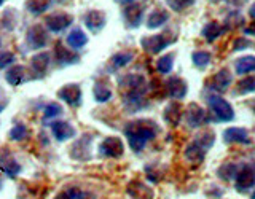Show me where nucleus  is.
<instances>
[{
  "instance_id": "nucleus-16",
  "label": "nucleus",
  "mask_w": 255,
  "mask_h": 199,
  "mask_svg": "<svg viewBox=\"0 0 255 199\" xmlns=\"http://www.w3.org/2000/svg\"><path fill=\"white\" fill-rule=\"evenodd\" d=\"M54 61L59 64V66H72V64H77L80 61V56L74 51L64 48L61 42L56 43L54 46Z\"/></svg>"
},
{
  "instance_id": "nucleus-8",
  "label": "nucleus",
  "mask_w": 255,
  "mask_h": 199,
  "mask_svg": "<svg viewBox=\"0 0 255 199\" xmlns=\"http://www.w3.org/2000/svg\"><path fill=\"white\" fill-rule=\"evenodd\" d=\"M99 153L106 158H120L125 153L123 140L118 137H107L99 145Z\"/></svg>"
},
{
  "instance_id": "nucleus-30",
  "label": "nucleus",
  "mask_w": 255,
  "mask_h": 199,
  "mask_svg": "<svg viewBox=\"0 0 255 199\" xmlns=\"http://www.w3.org/2000/svg\"><path fill=\"white\" fill-rule=\"evenodd\" d=\"M223 32H225V26H220L219 22L212 21L203 29V37L211 43V42H214V40H217Z\"/></svg>"
},
{
  "instance_id": "nucleus-21",
  "label": "nucleus",
  "mask_w": 255,
  "mask_h": 199,
  "mask_svg": "<svg viewBox=\"0 0 255 199\" xmlns=\"http://www.w3.org/2000/svg\"><path fill=\"white\" fill-rule=\"evenodd\" d=\"M26 67L24 66H19V64H13V66L6 70L5 74V80L8 83H10L11 86H18L21 85L24 80H26Z\"/></svg>"
},
{
  "instance_id": "nucleus-31",
  "label": "nucleus",
  "mask_w": 255,
  "mask_h": 199,
  "mask_svg": "<svg viewBox=\"0 0 255 199\" xmlns=\"http://www.w3.org/2000/svg\"><path fill=\"white\" fill-rule=\"evenodd\" d=\"M93 94H94L96 102H99V103H106L107 100L112 99V90L104 82H98L94 85Z\"/></svg>"
},
{
  "instance_id": "nucleus-4",
  "label": "nucleus",
  "mask_w": 255,
  "mask_h": 199,
  "mask_svg": "<svg viewBox=\"0 0 255 199\" xmlns=\"http://www.w3.org/2000/svg\"><path fill=\"white\" fill-rule=\"evenodd\" d=\"M74 22V16L64 11H58V13H51L45 18V26L50 32H54V34H59L64 29H67L69 26H72Z\"/></svg>"
},
{
  "instance_id": "nucleus-18",
  "label": "nucleus",
  "mask_w": 255,
  "mask_h": 199,
  "mask_svg": "<svg viewBox=\"0 0 255 199\" xmlns=\"http://www.w3.org/2000/svg\"><path fill=\"white\" fill-rule=\"evenodd\" d=\"M51 132L54 135V139L59 142L69 140L72 137H75V134H77L75 127L67 121H54L51 124Z\"/></svg>"
},
{
  "instance_id": "nucleus-23",
  "label": "nucleus",
  "mask_w": 255,
  "mask_h": 199,
  "mask_svg": "<svg viewBox=\"0 0 255 199\" xmlns=\"http://www.w3.org/2000/svg\"><path fill=\"white\" fill-rule=\"evenodd\" d=\"M207 153V150L203 148L199 143H196L195 140L190 143V145L185 148V158H187V161L190 163H193V164H199V163H203V159Z\"/></svg>"
},
{
  "instance_id": "nucleus-43",
  "label": "nucleus",
  "mask_w": 255,
  "mask_h": 199,
  "mask_svg": "<svg viewBox=\"0 0 255 199\" xmlns=\"http://www.w3.org/2000/svg\"><path fill=\"white\" fill-rule=\"evenodd\" d=\"M252 42H249L247 38H238L235 42V51H241L244 48H251Z\"/></svg>"
},
{
  "instance_id": "nucleus-5",
  "label": "nucleus",
  "mask_w": 255,
  "mask_h": 199,
  "mask_svg": "<svg viewBox=\"0 0 255 199\" xmlns=\"http://www.w3.org/2000/svg\"><path fill=\"white\" fill-rule=\"evenodd\" d=\"M26 43L32 50H42L48 43V32L42 24H34L26 34Z\"/></svg>"
},
{
  "instance_id": "nucleus-41",
  "label": "nucleus",
  "mask_w": 255,
  "mask_h": 199,
  "mask_svg": "<svg viewBox=\"0 0 255 199\" xmlns=\"http://www.w3.org/2000/svg\"><path fill=\"white\" fill-rule=\"evenodd\" d=\"M16 61V56L11 51H2L0 53V69L11 67Z\"/></svg>"
},
{
  "instance_id": "nucleus-51",
  "label": "nucleus",
  "mask_w": 255,
  "mask_h": 199,
  "mask_svg": "<svg viewBox=\"0 0 255 199\" xmlns=\"http://www.w3.org/2000/svg\"><path fill=\"white\" fill-rule=\"evenodd\" d=\"M59 2H67V0H59Z\"/></svg>"
},
{
  "instance_id": "nucleus-24",
  "label": "nucleus",
  "mask_w": 255,
  "mask_h": 199,
  "mask_svg": "<svg viewBox=\"0 0 255 199\" xmlns=\"http://www.w3.org/2000/svg\"><path fill=\"white\" fill-rule=\"evenodd\" d=\"M169 21V13L166 10H161V8H156L153 10L147 18V27L148 29H158L164 26V24Z\"/></svg>"
},
{
  "instance_id": "nucleus-7",
  "label": "nucleus",
  "mask_w": 255,
  "mask_h": 199,
  "mask_svg": "<svg viewBox=\"0 0 255 199\" xmlns=\"http://www.w3.org/2000/svg\"><path fill=\"white\" fill-rule=\"evenodd\" d=\"M58 98L70 107H78L80 103H82V88L77 83L66 85L59 90Z\"/></svg>"
},
{
  "instance_id": "nucleus-17",
  "label": "nucleus",
  "mask_w": 255,
  "mask_h": 199,
  "mask_svg": "<svg viewBox=\"0 0 255 199\" xmlns=\"http://www.w3.org/2000/svg\"><path fill=\"white\" fill-rule=\"evenodd\" d=\"M231 82H233V77H231L230 70L228 69H222L211 80V91H215V93L227 91L230 88V85H231Z\"/></svg>"
},
{
  "instance_id": "nucleus-39",
  "label": "nucleus",
  "mask_w": 255,
  "mask_h": 199,
  "mask_svg": "<svg viewBox=\"0 0 255 199\" xmlns=\"http://www.w3.org/2000/svg\"><path fill=\"white\" fill-rule=\"evenodd\" d=\"M59 115H62V107L59 105L58 102H50L43 110V118L45 119H51V118H56Z\"/></svg>"
},
{
  "instance_id": "nucleus-1",
  "label": "nucleus",
  "mask_w": 255,
  "mask_h": 199,
  "mask_svg": "<svg viewBox=\"0 0 255 199\" xmlns=\"http://www.w3.org/2000/svg\"><path fill=\"white\" fill-rule=\"evenodd\" d=\"M156 134L158 124L151 119H135L125 127V135L134 153H140L147 143L156 137Z\"/></svg>"
},
{
  "instance_id": "nucleus-10",
  "label": "nucleus",
  "mask_w": 255,
  "mask_h": 199,
  "mask_svg": "<svg viewBox=\"0 0 255 199\" xmlns=\"http://www.w3.org/2000/svg\"><path fill=\"white\" fill-rule=\"evenodd\" d=\"M51 66V54L42 51V53H37L34 58L30 59V69L34 72V75L37 78H42L46 75L48 69Z\"/></svg>"
},
{
  "instance_id": "nucleus-48",
  "label": "nucleus",
  "mask_w": 255,
  "mask_h": 199,
  "mask_svg": "<svg viewBox=\"0 0 255 199\" xmlns=\"http://www.w3.org/2000/svg\"><path fill=\"white\" fill-rule=\"evenodd\" d=\"M5 108V102H2V100H0V111H2Z\"/></svg>"
},
{
  "instance_id": "nucleus-12",
  "label": "nucleus",
  "mask_w": 255,
  "mask_h": 199,
  "mask_svg": "<svg viewBox=\"0 0 255 199\" xmlns=\"http://www.w3.org/2000/svg\"><path fill=\"white\" fill-rule=\"evenodd\" d=\"M166 90H167V94H169L172 99L182 100L188 93V86L185 83V80H182L180 77L174 75L166 82Z\"/></svg>"
},
{
  "instance_id": "nucleus-14",
  "label": "nucleus",
  "mask_w": 255,
  "mask_h": 199,
  "mask_svg": "<svg viewBox=\"0 0 255 199\" xmlns=\"http://www.w3.org/2000/svg\"><path fill=\"white\" fill-rule=\"evenodd\" d=\"M185 119L190 127H201L207 121V116L206 111L198 103H190L185 111Z\"/></svg>"
},
{
  "instance_id": "nucleus-28",
  "label": "nucleus",
  "mask_w": 255,
  "mask_h": 199,
  "mask_svg": "<svg viewBox=\"0 0 255 199\" xmlns=\"http://www.w3.org/2000/svg\"><path fill=\"white\" fill-rule=\"evenodd\" d=\"M128 193H129L132 199H153L151 190L140 182H134L132 185L128 188Z\"/></svg>"
},
{
  "instance_id": "nucleus-19",
  "label": "nucleus",
  "mask_w": 255,
  "mask_h": 199,
  "mask_svg": "<svg viewBox=\"0 0 255 199\" xmlns=\"http://www.w3.org/2000/svg\"><path fill=\"white\" fill-rule=\"evenodd\" d=\"M118 85L123 88L125 91H131V90H143V88H147V82L145 78L142 75H125L123 78L118 80Z\"/></svg>"
},
{
  "instance_id": "nucleus-32",
  "label": "nucleus",
  "mask_w": 255,
  "mask_h": 199,
  "mask_svg": "<svg viewBox=\"0 0 255 199\" xmlns=\"http://www.w3.org/2000/svg\"><path fill=\"white\" fill-rule=\"evenodd\" d=\"M255 93V75L252 77H244L238 82L236 85V96H246V94H251Z\"/></svg>"
},
{
  "instance_id": "nucleus-6",
  "label": "nucleus",
  "mask_w": 255,
  "mask_h": 199,
  "mask_svg": "<svg viewBox=\"0 0 255 199\" xmlns=\"http://www.w3.org/2000/svg\"><path fill=\"white\" fill-rule=\"evenodd\" d=\"M172 42L167 40L164 35H151V37H142L140 40V46L142 50L148 53V54H158L163 50H166Z\"/></svg>"
},
{
  "instance_id": "nucleus-44",
  "label": "nucleus",
  "mask_w": 255,
  "mask_h": 199,
  "mask_svg": "<svg viewBox=\"0 0 255 199\" xmlns=\"http://www.w3.org/2000/svg\"><path fill=\"white\" fill-rule=\"evenodd\" d=\"M244 32L247 35H251V37H255V24H251L249 27H246L244 29Z\"/></svg>"
},
{
  "instance_id": "nucleus-9",
  "label": "nucleus",
  "mask_w": 255,
  "mask_h": 199,
  "mask_svg": "<svg viewBox=\"0 0 255 199\" xmlns=\"http://www.w3.org/2000/svg\"><path fill=\"white\" fill-rule=\"evenodd\" d=\"M142 18H143V6L142 5H139L137 2L126 5V8L123 10V21L126 24V27H129V29L139 27L142 22Z\"/></svg>"
},
{
  "instance_id": "nucleus-46",
  "label": "nucleus",
  "mask_w": 255,
  "mask_h": 199,
  "mask_svg": "<svg viewBox=\"0 0 255 199\" xmlns=\"http://www.w3.org/2000/svg\"><path fill=\"white\" fill-rule=\"evenodd\" d=\"M249 13H251V18H254V19H255V3L251 6V11H249Z\"/></svg>"
},
{
  "instance_id": "nucleus-25",
  "label": "nucleus",
  "mask_w": 255,
  "mask_h": 199,
  "mask_svg": "<svg viewBox=\"0 0 255 199\" xmlns=\"http://www.w3.org/2000/svg\"><path fill=\"white\" fill-rule=\"evenodd\" d=\"M235 67H236V74L238 75H247V74H252L255 72V56H241L238 58L235 62Z\"/></svg>"
},
{
  "instance_id": "nucleus-35",
  "label": "nucleus",
  "mask_w": 255,
  "mask_h": 199,
  "mask_svg": "<svg viewBox=\"0 0 255 199\" xmlns=\"http://www.w3.org/2000/svg\"><path fill=\"white\" fill-rule=\"evenodd\" d=\"M191 59H193V64H195L196 69L204 70L211 64L212 56H211V53H207V51H195L193 54H191Z\"/></svg>"
},
{
  "instance_id": "nucleus-42",
  "label": "nucleus",
  "mask_w": 255,
  "mask_h": 199,
  "mask_svg": "<svg viewBox=\"0 0 255 199\" xmlns=\"http://www.w3.org/2000/svg\"><path fill=\"white\" fill-rule=\"evenodd\" d=\"M2 26H5L6 30H11L14 26V14L13 10H6L2 16Z\"/></svg>"
},
{
  "instance_id": "nucleus-2",
  "label": "nucleus",
  "mask_w": 255,
  "mask_h": 199,
  "mask_svg": "<svg viewBox=\"0 0 255 199\" xmlns=\"http://www.w3.org/2000/svg\"><path fill=\"white\" fill-rule=\"evenodd\" d=\"M207 105H209L212 115L215 116L217 121L228 123L235 119V110L230 105V102L225 100L219 94H211L207 96Z\"/></svg>"
},
{
  "instance_id": "nucleus-37",
  "label": "nucleus",
  "mask_w": 255,
  "mask_h": 199,
  "mask_svg": "<svg viewBox=\"0 0 255 199\" xmlns=\"http://www.w3.org/2000/svg\"><path fill=\"white\" fill-rule=\"evenodd\" d=\"M166 3L172 11L180 13V11L187 10V8H190L191 5H193L195 0H166Z\"/></svg>"
},
{
  "instance_id": "nucleus-47",
  "label": "nucleus",
  "mask_w": 255,
  "mask_h": 199,
  "mask_svg": "<svg viewBox=\"0 0 255 199\" xmlns=\"http://www.w3.org/2000/svg\"><path fill=\"white\" fill-rule=\"evenodd\" d=\"M249 107H251V110H252V111H254V113H255V99L249 102Z\"/></svg>"
},
{
  "instance_id": "nucleus-45",
  "label": "nucleus",
  "mask_w": 255,
  "mask_h": 199,
  "mask_svg": "<svg viewBox=\"0 0 255 199\" xmlns=\"http://www.w3.org/2000/svg\"><path fill=\"white\" fill-rule=\"evenodd\" d=\"M115 2L120 5H129V3H135L137 0H115Z\"/></svg>"
},
{
  "instance_id": "nucleus-20",
  "label": "nucleus",
  "mask_w": 255,
  "mask_h": 199,
  "mask_svg": "<svg viewBox=\"0 0 255 199\" xmlns=\"http://www.w3.org/2000/svg\"><path fill=\"white\" fill-rule=\"evenodd\" d=\"M0 169L8 177H16L21 172V166L16 163V159L10 153H3L0 155Z\"/></svg>"
},
{
  "instance_id": "nucleus-11",
  "label": "nucleus",
  "mask_w": 255,
  "mask_h": 199,
  "mask_svg": "<svg viewBox=\"0 0 255 199\" xmlns=\"http://www.w3.org/2000/svg\"><path fill=\"white\" fill-rule=\"evenodd\" d=\"M222 137L225 143H241V145H249L251 143L249 132L244 127H227Z\"/></svg>"
},
{
  "instance_id": "nucleus-49",
  "label": "nucleus",
  "mask_w": 255,
  "mask_h": 199,
  "mask_svg": "<svg viewBox=\"0 0 255 199\" xmlns=\"http://www.w3.org/2000/svg\"><path fill=\"white\" fill-rule=\"evenodd\" d=\"M251 199H255V190H254V193H252V196H251Z\"/></svg>"
},
{
  "instance_id": "nucleus-26",
  "label": "nucleus",
  "mask_w": 255,
  "mask_h": 199,
  "mask_svg": "<svg viewBox=\"0 0 255 199\" xmlns=\"http://www.w3.org/2000/svg\"><path fill=\"white\" fill-rule=\"evenodd\" d=\"M134 59V54L131 51H120L117 54L112 56V59H110V66L109 69L110 70H118V69H123L126 67L128 64H129L131 61Z\"/></svg>"
},
{
  "instance_id": "nucleus-36",
  "label": "nucleus",
  "mask_w": 255,
  "mask_h": 199,
  "mask_svg": "<svg viewBox=\"0 0 255 199\" xmlns=\"http://www.w3.org/2000/svg\"><path fill=\"white\" fill-rule=\"evenodd\" d=\"M27 137V127L24 123H16L11 131H10V139L14 140V142H21Z\"/></svg>"
},
{
  "instance_id": "nucleus-15",
  "label": "nucleus",
  "mask_w": 255,
  "mask_h": 199,
  "mask_svg": "<svg viewBox=\"0 0 255 199\" xmlns=\"http://www.w3.org/2000/svg\"><path fill=\"white\" fill-rule=\"evenodd\" d=\"M91 135H83L82 139L77 140L74 143V147L70 150V156L74 159H78V161H86V159H90L91 155H90V145H91V140H90Z\"/></svg>"
},
{
  "instance_id": "nucleus-33",
  "label": "nucleus",
  "mask_w": 255,
  "mask_h": 199,
  "mask_svg": "<svg viewBox=\"0 0 255 199\" xmlns=\"http://www.w3.org/2000/svg\"><path fill=\"white\" fill-rule=\"evenodd\" d=\"M238 169H239V164H236V163H227V164H222L219 167L217 175H219V179L230 182V180H235L236 174H238Z\"/></svg>"
},
{
  "instance_id": "nucleus-34",
  "label": "nucleus",
  "mask_w": 255,
  "mask_h": 199,
  "mask_svg": "<svg viewBox=\"0 0 255 199\" xmlns=\"http://www.w3.org/2000/svg\"><path fill=\"white\" fill-rule=\"evenodd\" d=\"M172 67H174V54L172 53L164 54L156 61V70L163 75L169 74V72L172 70Z\"/></svg>"
},
{
  "instance_id": "nucleus-3",
  "label": "nucleus",
  "mask_w": 255,
  "mask_h": 199,
  "mask_svg": "<svg viewBox=\"0 0 255 199\" xmlns=\"http://www.w3.org/2000/svg\"><path fill=\"white\" fill-rule=\"evenodd\" d=\"M235 180V187L239 193H247L251 188L255 187V169L251 164H239Z\"/></svg>"
},
{
  "instance_id": "nucleus-29",
  "label": "nucleus",
  "mask_w": 255,
  "mask_h": 199,
  "mask_svg": "<svg viewBox=\"0 0 255 199\" xmlns=\"http://www.w3.org/2000/svg\"><path fill=\"white\" fill-rule=\"evenodd\" d=\"M51 3H53V0H27V2H26V10L30 14L38 16V14L45 13L48 8L51 6Z\"/></svg>"
},
{
  "instance_id": "nucleus-22",
  "label": "nucleus",
  "mask_w": 255,
  "mask_h": 199,
  "mask_svg": "<svg viewBox=\"0 0 255 199\" xmlns=\"http://www.w3.org/2000/svg\"><path fill=\"white\" fill-rule=\"evenodd\" d=\"M163 118L169 126H177L182 118V105L179 102H171L169 105L164 108Z\"/></svg>"
},
{
  "instance_id": "nucleus-50",
  "label": "nucleus",
  "mask_w": 255,
  "mask_h": 199,
  "mask_svg": "<svg viewBox=\"0 0 255 199\" xmlns=\"http://www.w3.org/2000/svg\"><path fill=\"white\" fill-rule=\"evenodd\" d=\"M0 188H2V180H0Z\"/></svg>"
},
{
  "instance_id": "nucleus-38",
  "label": "nucleus",
  "mask_w": 255,
  "mask_h": 199,
  "mask_svg": "<svg viewBox=\"0 0 255 199\" xmlns=\"http://www.w3.org/2000/svg\"><path fill=\"white\" fill-rule=\"evenodd\" d=\"M196 143H199L203 148L209 150L212 145H214V132L212 131H203L201 134L198 135V137L195 139Z\"/></svg>"
},
{
  "instance_id": "nucleus-40",
  "label": "nucleus",
  "mask_w": 255,
  "mask_h": 199,
  "mask_svg": "<svg viewBox=\"0 0 255 199\" xmlns=\"http://www.w3.org/2000/svg\"><path fill=\"white\" fill-rule=\"evenodd\" d=\"M56 199H85V193L78 188H69L66 191H62Z\"/></svg>"
},
{
  "instance_id": "nucleus-52",
  "label": "nucleus",
  "mask_w": 255,
  "mask_h": 199,
  "mask_svg": "<svg viewBox=\"0 0 255 199\" xmlns=\"http://www.w3.org/2000/svg\"><path fill=\"white\" fill-rule=\"evenodd\" d=\"M0 45H2V42H0Z\"/></svg>"
},
{
  "instance_id": "nucleus-27",
  "label": "nucleus",
  "mask_w": 255,
  "mask_h": 199,
  "mask_svg": "<svg viewBox=\"0 0 255 199\" xmlns=\"http://www.w3.org/2000/svg\"><path fill=\"white\" fill-rule=\"evenodd\" d=\"M88 43V35L82 29H74L69 32L67 35V45L70 48H74V50H80V48H83L85 45Z\"/></svg>"
},
{
  "instance_id": "nucleus-13",
  "label": "nucleus",
  "mask_w": 255,
  "mask_h": 199,
  "mask_svg": "<svg viewBox=\"0 0 255 199\" xmlns=\"http://www.w3.org/2000/svg\"><path fill=\"white\" fill-rule=\"evenodd\" d=\"M107 22V18L104 11H99V10H91L88 11L86 16H85V26L90 29L93 34H99V32L104 29Z\"/></svg>"
}]
</instances>
